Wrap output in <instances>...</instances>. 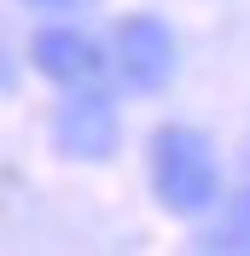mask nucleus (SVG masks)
Segmentation results:
<instances>
[{
	"label": "nucleus",
	"mask_w": 250,
	"mask_h": 256,
	"mask_svg": "<svg viewBox=\"0 0 250 256\" xmlns=\"http://www.w3.org/2000/svg\"><path fill=\"white\" fill-rule=\"evenodd\" d=\"M152 186L163 198V210L174 216H198L216 204V158L210 140L192 128H163L152 140Z\"/></svg>",
	"instance_id": "nucleus-1"
},
{
	"label": "nucleus",
	"mask_w": 250,
	"mask_h": 256,
	"mask_svg": "<svg viewBox=\"0 0 250 256\" xmlns=\"http://www.w3.org/2000/svg\"><path fill=\"white\" fill-rule=\"evenodd\" d=\"M110 64H116L122 82L140 88V94L163 88V82L174 76V35H169V24H157V18H128V24H116V35H110Z\"/></svg>",
	"instance_id": "nucleus-2"
},
{
	"label": "nucleus",
	"mask_w": 250,
	"mask_h": 256,
	"mask_svg": "<svg viewBox=\"0 0 250 256\" xmlns=\"http://www.w3.org/2000/svg\"><path fill=\"white\" fill-rule=\"evenodd\" d=\"M52 140H58L64 158L99 163L116 152V105L105 94H70L52 116Z\"/></svg>",
	"instance_id": "nucleus-3"
},
{
	"label": "nucleus",
	"mask_w": 250,
	"mask_h": 256,
	"mask_svg": "<svg viewBox=\"0 0 250 256\" xmlns=\"http://www.w3.org/2000/svg\"><path fill=\"white\" fill-rule=\"evenodd\" d=\"M35 64H41L47 82H64V88H88L105 70L99 47L88 35H76V30H41L35 35Z\"/></svg>",
	"instance_id": "nucleus-4"
},
{
	"label": "nucleus",
	"mask_w": 250,
	"mask_h": 256,
	"mask_svg": "<svg viewBox=\"0 0 250 256\" xmlns=\"http://www.w3.org/2000/svg\"><path fill=\"white\" fill-rule=\"evenodd\" d=\"M210 250H250V192L227 210V222L210 233Z\"/></svg>",
	"instance_id": "nucleus-5"
},
{
	"label": "nucleus",
	"mask_w": 250,
	"mask_h": 256,
	"mask_svg": "<svg viewBox=\"0 0 250 256\" xmlns=\"http://www.w3.org/2000/svg\"><path fill=\"white\" fill-rule=\"evenodd\" d=\"M30 6H64V0H30Z\"/></svg>",
	"instance_id": "nucleus-6"
}]
</instances>
